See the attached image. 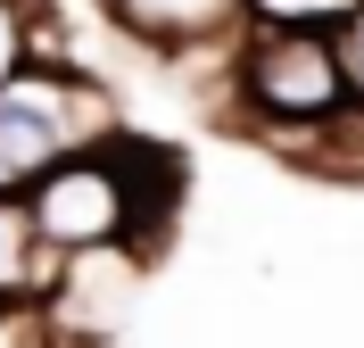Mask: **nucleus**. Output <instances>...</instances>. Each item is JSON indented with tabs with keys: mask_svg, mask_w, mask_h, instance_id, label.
<instances>
[{
	"mask_svg": "<svg viewBox=\"0 0 364 348\" xmlns=\"http://www.w3.org/2000/svg\"><path fill=\"white\" fill-rule=\"evenodd\" d=\"M17 216L25 241L50 257H100V249L149 257L158 232L182 216V158H166L141 133H116L100 149H75L67 166H50L17 199Z\"/></svg>",
	"mask_w": 364,
	"mask_h": 348,
	"instance_id": "1",
	"label": "nucleus"
},
{
	"mask_svg": "<svg viewBox=\"0 0 364 348\" xmlns=\"http://www.w3.org/2000/svg\"><path fill=\"white\" fill-rule=\"evenodd\" d=\"M331 42H340V67H348V92H356V108H364V9L348 25H331Z\"/></svg>",
	"mask_w": 364,
	"mask_h": 348,
	"instance_id": "8",
	"label": "nucleus"
},
{
	"mask_svg": "<svg viewBox=\"0 0 364 348\" xmlns=\"http://www.w3.org/2000/svg\"><path fill=\"white\" fill-rule=\"evenodd\" d=\"M116 133H124L116 125V100H108V83L91 67L25 58L0 83V208H17L50 166H67L75 149H100Z\"/></svg>",
	"mask_w": 364,
	"mask_h": 348,
	"instance_id": "3",
	"label": "nucleus"
},
{
	"mask_svg": "<svg viewBox=\"0 0 364 348\" xmlns=\"http://www.w3.org/2000/svg\"><path fill=\"white\" fill-rule=\"evenodd\" d=\"M33 58V17H25V0H0V83Z\"/></svg>",
	"mask_w": 364,
	"mask_h": 348,
	"instance_id": "7",
	"label": "nucleus"
},
{
	"mask_svg": "<svg viewBox=\"0 0 364 348\" xmlns=\"http://www.w3.org/2000/svg\"><path fill=\"white\" fill-rule=\"evenodd\" d=\"M9 290H33V299H42V249L25 241L17 208H0V299H9Z\"/></svg>",
	"mask_w": 364,
	"mask_h": 348,
	"instance_id": "5",
	"label": "nucleus"
},
{
	"mask_svg": "<svg viewBox=\"0 0 364 348\" xmlns=\"http://www.w3.org/2000/svg\"><path fill=\"white\" fill-rule=\"evenodd\" d=\"M133 42L174 50V58H224L240 42V0H100Z\"/></svg>",
	"mask_w": 364,
	"mask_h": 348,
	"instance_id": "4",
	"label": "nucleus"
},
{
	"mask_svg": "<svg viewBox=\"0 0 364 348\" xmlns=\"http://www.w3.org/2000/svg\"><path fill=\"white\" fill-rule=\"evenodd\" d=\"M356 9H364V0H240V17H249V25H323V33L348 25Z\"/></svg>",
	"mask_w": 364,
	"mask_h": 348,
	"instance_id": "6",
	"label": "nucleus"
},
{
	"mask_svg": "<svg viewBox=\"0 0 364 348\" xmlns=\"http://www.w3.org/2000/svg\"><path fill=\"white\" fill-rule=\"evenodd\" d=\"M215 108L232 116V133H249L306 166L315 141L356 108V92H348L340 42L323 25H240L232 67L215 83Z\"/></svg>",
	"mask_w": 364,
	"mask_h": 348,
	"instance_id": "2",
	"label": "nucleus"
}]
</instances>
